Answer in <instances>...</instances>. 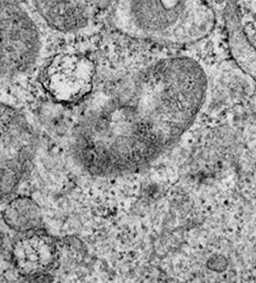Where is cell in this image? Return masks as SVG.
Segmentation results:
<instances>
[{"label":"cell","instance_id":"2","mask_svg":"<svg viewBox=\"0 0 256 283\" xmlns=\"http://www.w3.org/2000/svg\"><path fill=\"white\" fill-rule=\"evenodd\" d=\"M199 12L195 0H117L114 23L137 38L189 43Z\"/></svg>","mask_w":256,"mask_h":283},{"label":"cell","instance_id":"7","mask_svg":"<svg viewBox=\"0 0 256 283\" xmlns=\"http://www.w3.org/2000/svg\"><path fill=\"white\" fill-rule=\"evenodd\" d=\"M5 223L19 232H27L38 229L42 224L43 215L39 205L32 198L20 196L6 205L2 211Z\"/></svg>","mask_w":256,"mask_h":283},{"label":"cell","instance_id":"5","mask_svg":"<svg viewBox=\"0 0 256 283\" xmlns=\"http://www.w3.org/2000/svg\"><path fill=\"white\" fill-rule=\"evenodd\" d=\"M46 25L63 33L86 30L106 9L111 0H30Z\"/></svg>","mask_w":256,"mask_h":283},{"label":"cell","instance_id":"6","mask_svg":"<svg viewBox=\"0 0 256 283\" xmlns=\"http://www.w3.org/2000/svg\"><path fill=\"white\" fill-rule=\"evenodd\" d=\"M12 262L22 276H39L48 271L56 258V248L46 237L32 234L21 238L14 244Z\"/></svg>","mask_w":256,"mask_h":283},{"label":"cell","instance_id":"4","mask_svg":"<svg viewBox=\"0 0 256 283\" xmlns=\"http://www.w3.org/2000/svg\"><path fill=\"white\" fill-rule=\"evenodd\" d=\"M95 67L89 59L75 53L58 55L43 74L48 93L60 103H73L84 99L92 90Z\"/></svg>","mask_w":256,"mask_h":283},{"label":"cell","instance_id":"1","mask_svg":"<svg viewBox=\"0 0 256 283\" xmlns=\"http://www.w3.org/2000/svg\"><path fill=\"white\" fill-rule=\"evenodd\" d=\"M207 93L206 74L195 60L179 56L158 61L127 93L82 114L69 140L71 156L94 177L139 170L192 125Z\"/></svg>","mask_w":256,"mask_h":283},{"label":"cell","instance_id":"3","mask_svg":"<svg viewBox=\"0 0 256 283\" xmlns=\"http://www.w3.org/2000/svg\"><path fill=\"white\" fill-rule=\"evenodd\" d=\"M42 48L39 29L19 0H1L2 81L27 73Z\"/></svg>","mask_w":256,"mask_h":283}]
</instances>
